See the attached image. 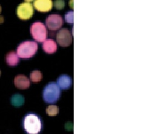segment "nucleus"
<instances>
[{"instance_id": "obj_1", "label": "nucleus", "mask_w": 155, "mask_h": 134, "mask_svg": "<svg viewBox=\"0 0 155 134\" xmlns=\"http://www.w3.org/2000/svg\"><path fill=\"white\" fill-rule=\"evenodd\" d=\"M24 131L27 134H39L42 129L41 118L34 113H27L22 121Z\"/></svg>"}, {"instance_id": "obj_2", "label": "nucleus", "mask_w": 155, "mask_h": 134, "mask_svg": "<svg viewBox=\"0 0 155 134\" xmlns=\"http://www.w3.org/2000/svg\"><path fill=\"white\" fill-rule=\"evenodd\" d=\"M61 95V90L57 83H49L42 91L43 100L47 103H54L58 101Z\"/></svg>"}, {"instance_id": "obj_3", "label": "nucleus", "mask_w": 155, "mask_h": 134, "mask_svg": "<svg viewBox=\"0 0 155 134\" xmlns=\"http://www.w3.org/2000/svg\"><path fill=\"white\" fill-rule=\"evenodd\" d=\"M38 44L34 41H24L17 48V55L22 59H28L33 56L38 50Z\"/></svg>"}, {"instance_id": "obj_4", "label": "nucleus", "mask_w": 155, "mask_h": 134, "mask_svg": "<svg viewBox=\"0 0 155 134\" xmlns=\"http://www.w3.org/2000/svg\"><path fill=\"white\" fill-rule=\"evenodd\" d=\"M30 33L33 38L39 42L45 40L47 35L45 25L41 22H35L32 24L30 27Z\"/></svg>"}, {"instance_id": "obj_5", "label": "nucleus", "mask_w": 155, "mask_h": 134, "mask_svg": "<svg viewBox=\"0 0 155 134\" xmlns=\"http://www.w3.org/2000/svg\"><path fill=\"white\" fill-rule=\"evenodd\" d=\"M34 13L33 5L29 1H25L20 4L17 8L16 13L18 18L22 20L30 19Z\"/></svg>"}, {"instance_id": "obj_6", "label": "nucleus", "mask_w": 155, "mask_h": 134, "mask_svg": "<svg viewBox=\"0 0 155 134\" xmlns=\"http://www.w3.org/2000/svg\"><path fill=\"white\" fill-rule=\"evenodd\" d=\"M45 24L49 30L54 31L62 27L63 24V19L59 14H51L47 18Z\"/></svg>"}, {"instance_id": "obj_7", "label": "nucleus", "mask_w": 155, "mask_h": 134, "mask_svg": "<svg viewBox=\"0 0 155 134\" xmlns=\"http://www.w3.org/2000/svg\"><path fill=\"white\" fill-rule=\"evenodd\" d=\"M56 40L61 46H68L72 42V37L70 31L66 28L60 30L56 34Z\"/></svg>"}, {"instance_id": "obj_8", "label": "nucleus", "mask_w": 155, "mask_h": 134, "mask_svg": "<svg viewBox=\"0 0 155 134\" xmlns=\"http://www.w3.org/2000/svg\"><path fill=\"white\" fill-rule=\"evenodd\" d=\"M35 8L41 12H47L50 11L53 6L51 0H36L33 3Z\"/></svg>"}, {"instance_id": "obj_9", "label": "nucleus", "mask_w": 155, "mask_h": 134, "mask_svg": "<svg viewBox=\"0 0 155 134\" xmlns=\"http://www.w3.org/2000/svg\"><path fill=\"white\" fill-rule=\"evenodd\" d=\"M14 84L16 88L25 89L30 86V81L26 76L20 74L15 77Z\"/></svg>"}, {"instance_id": "obj_10", "label": "nucleus", "mask_w": 155, "mask_h": 134, "mask_svg": "<svg viewBox=\"0 0 155 134\" xmlns=\"http://www.w3.org/2000/svg\"><path fill=\"white\" fill-rule=\"evenodd\" d=\"M42 49L47 53H54L57 50V44L54 40L48 39L43 42Z\"/></svg>"}, {"instance_id": "obj_11", "label": "nucleus", "mask_w": 155, "mask_h": 134, "mask_svg": "<svg viewBox=\"0 0 155 134\" xmlns=\"http://www.w3.org/2000/svg\"><path fill=\"white\" fill-rule=\"evenodd\" d=\"M57 83L59 88L62 89H67L71 85V79L68 75H62L58 77Z\"/></svg>"}, {"instance_id": "obj_12", "label": "nucleus", "mask_w": 155, "mask_h": 134, "mask_svg": "<svg viewBox=\"0 0 155 134\" xmlns=\"http://www.w3.org/2000/svg\"><path fill=\"white\" fill-rule=\"evenodd\" d=\"M5 60L7 63L11 66H16L19 62V59L18 56L15 52L13 51H11L6 55Z\"/></svg>"}, {"instance_id": "obj_13", "label": "nucleus", "mask_w": 155, "mask_h": 134, "mask_svg": "<svg viewBox=\"0 0 155 134\" xmlns=\"http://www.w3.org/2000/svg\"><path fill=\"white\" fill-rule=\"evenodd\" d=\"M10 102L12 104V105L18 107L23 104L24 102V98L23 96L19 94H15L11 97Z\"/></svg>"}, {"instance_id": "obj_14", "label": "nucleus", "mask_w": 155, "mask_h": 134, "mask_svg": "<svg viewBox=\"0 0 155 134\" xmlns=\"http://www.w3.org/2000/svg\"><path fill=\"white\" fill-rule=\"evenodd\" d=\"M42 78V73L38 70L33 71L30 74V79L34 83H38L41 80Z\"/></svg>"}, {"instance_id": "obj_15", "label": "nucleus", "mask_w": 155, "mask_h": 134, "mask_svg": "<svg viewBox=\"0 0 155 134\" xmlns=\"http://www.w3.org/2000/svg\"><path fill=\"white\" fill-rule=\"evenodd\" d=\"M59 112V108L56 105H50L46 109V113L49 116H56Z\"/></svg>"}, {"instance_id": "obj_16", "label": "nucleus", "mask_w": 155, "mask_h": 134, "mask_svg": "<svg viewBox=\"0 0 155 134\" xmlns=\"http://www.w3.org/2000/svg\"><path fill=\"white\" fill-rule=\"evenodd\" d=\"M65 19L66 21L69 23L73 22V12L69 11L65 14Z\"/></svg>"}, {"instance_id": "obj_17", "label": "nucleus", "mask_w": 155, "mask_h": 134, "mask_svg": "<svg viewBox=\"0 0 155 134\" xmlns=\"http://www.w3.org/2000/svg\"><path fill=\"white\" fill-rule=\"evenodd\" d=\"M65 5L64 1H54V7L57 9H62Z\"/></svg>"}, {"instance_id": "obj_18", "label": "nucleus", "mask_w": 155, "mask_h": 134, "mask_svg": "<svg viewBox=\"0 0 155 134\" xmlns=\"http://www.w3.org/2000/svg\"><path fill=\"white\" fill-rule=\"evenodd\" d=\"M4 21V18L2 16H0V24L3 23Z\"/></svg>"}, {"instance_id": "obj_19", "label": "nucleus", "mask_w": 155, "mask_h": 134, "mask_svg": "<svg viewBox=\"0 0 155 134\" xmlns=\"http://www.w3.org/2000/svg\"><path fill=\"white\" fill-rule=\"evenodd\" d=\"M1 12V5H0V13Z\"/></svg>"}, {"instance_id": "obj_20", "label": "nucleus", "mask_w": 155, "mask_h": 134, "mask_svg": "<svg viewBox=\"0 0 155 134\" xmlns=\"http://www.w3.org/2000/svg\"><path fill=\"white\" fill-rule=\"evenodd\" d=\"M0 75H1V71H0Z\"/></svg>"}]
</instances>
